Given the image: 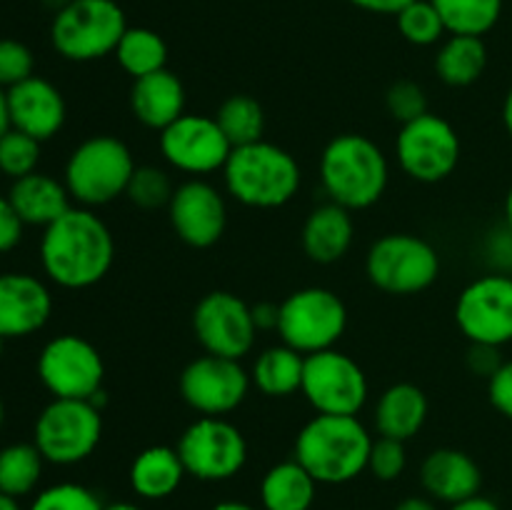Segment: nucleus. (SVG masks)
<instances>
[{
  "label": "nucleus",
  "instance_id": "nucleus-22",
  "mask_svg": "<svg viewBox=\"0 0 512 510\" xmlns=\"http://www.w3.org/2000/svg\"><path fill=\"white\" fill-rule=\"evenodd\" d=\"M355 240V220L353 210L343 208L338 203H323L303 223L300 243L305 255L318 265H333L348 255Z\"/></svg>",
  "mask_w": 512,
  "mask_h": 510
},
{
  "label": "nucleus",
  "instance_id": "nucleus-23",
  "mask_svg": "<svg viewBox=\"0 0 512 510\" xmlns=\"http://www.w3.org/2000/svg\"><path fill=\"white\" fill-rule=\"evenodd\" d=\"M185 103L188 98L183 80L168 68L133 80L130 88V110L135 120L158 133L185 113Z\"/></svg>",
  "mask_w": 512,
  "mask_h": 510
},
{
  "label": "nucleus",
  "instance_id": "nucleus-53",
  "mask_svg": "<svg viewBox=\"0 0 512 510\" xmlns=\"http://www.w3.org/2000/svg\"><path fill=\"white\" fill-rule=\"evenodd\" d=\"M505 228L512 233V185H510L508 195H505Z\"/></svg>",
  "mask_w": 512,
  "mask_h": 510
},
{
  "label": "nucleus",
  "instance_id": "nucleus-54",
  "mask_svg": "<svg viewBox=\"0 0 512 510\" xmlns=\"http://www.w3.org/2000/svg\"><path fill=\"white\" fill-rule=\"evenodd\" d=\"M3 420H5V405H3V398H0V428H3Z\"/></svg>",
  "mask_w": 512,
  "mask_h": 510
},
{
  "label": "nucleus",
  "instance_id": "nucleus-44",
  "mask_svg": "<svg viewBox=\"0 0 512 510\" xmlns=\"http://www.w3.org/2000/svg\"><path fill=\"white\" fill-rule=\"evenodd\" d=\"M253 320L258 330H278L280 320V305L263 300V303L253 305Z\"/></svg>",
  "mask_w": 512,
  "mask_h": 510
},
{
  "label": "nucleus",
  "instance_id": "nucleus-43",
  "mask_svg": "<svg viewBox=\"0 0 512 510\" xmlns=\"http://www.w3.org/2000/svg\"><path fill=\"white\" fill-rule=\"evenodd\" d=\"M505 360L500 358V348L495 345H480V343H470L468 350V368L473 375H480V378L488 380L495 370L503 365Z\"/></svg>",
  "mask_w": 512,
  "mask_h": 510
},
{
  "label": "nucleus",
  "instance_id": "nucleus-26",
  "mask_svg": "<svg viewBox=\"0 0 512 510\" xmlns=\"http://www.w3.org/2000/svg\"><path fill=\"white\" fill-rule=\"evenodd\" d=\"M185 465L178 448L170 445H150L140 450L128 470L130 488L143 500L170 498L185 480Z\"/></svg>",
  "mask_w": 512,
  "mask_h": 510
},
{
  "label": "nucleus",
  "instance_id": "nucleus-36",
  "mask_svg": "<svg viewBox=\"0 0 512 510\" xmlns=\"http://www.w3.org/2000/svg\"><path fill=\"white\" fill-rule=\"evenodd\" d=\"M40 163V140L10 128L0 138V173L18 180L35 173Z\"/></svg>",
  "mask_w": 512,
  "mask_h": 510
},
{
  "label": "nucleus",
  "instance_id": "nucleus-24",
  "mask_svg": "<svg viewBox=\"0 0 512 510\" xmlns=\"http://www.w3.org/2000/svg\"><path fill=\"white\" fill-rule=\"evenodd\" d=\"M430 403L423 388L413 383H395L383 390L373 410V425L378 435L408 443L428 423Z\"/></svg>",
  "mask_w": 512,
  "mask_h": 510
},
{
  "label": "nucleus",
  "instance_id": "nucleus-12",
  "mask_svg": "<svg viewBox=\"0 0 512 510\" xmlns=\"http://www.w3.org/2000/svg\"><path fill=\"white\" fill-rule=\"evenodd\" d=\"M458 130L443 115L425 113L410 123L400 125V133L395 138V155L398 165L408 178L418 183H440L450 178L460 163Z\"/></svg>",
  "mask_w": 512,
  "mask_h": 510
},
{
  "label": "nucleus",
  "instance_id": "nucleus-50",
  "mask_svg": "<svg viewBox=\"0 0 512 510\" xmlns=\"http://www.w3.org/2000/svg\"><path fill=\"white\" fill-rule=\"evenodd\" d=\"M210 510H260V508H255V505L250 503H243V500H223V503L213 505Z\"/></svg>",
  "mask_w": 512,
  "mask_h": 510
},
{
  "label": "nucleus",
  "instance_id": "nucleus-29",
  "mask_svg": "<svg viewBox=\"0 0 512 510\" xmlns=\"http://www.w3.org/2000/svg\"><path fill=\"white\" fill-rule=\"evenodd\" d=\"M488 68V48L475 35H450L435 55V73L450 88H468L478 83Z\"/></svg>",
  "mask_w": 512,
  "mask_h": 510
},
{
  "label": "nucleus",
  "instance_id": "nucleus-10",
  "mask_svg": "<svg viewBox=\"0 0 512 510\" xmlns=\"http://www.w3.org/2000/svg\"><path fill=\"white\" fill-rule=\"evenodd\" d=\"M178 455L185 473L205 483L230 480L248 463V440L243 430L225 418L203 415L183 430Z\"/></svg>",
  "mask_w": 512,
  "mask_h": 510
},
{
  "label": "nucleus",
  "instance_id": "nucleus-33",
  "mask_svg": "<svg viewBox=\"0 0 512 510\" xmlns=\"http://www.w3.org/2000/svg\"><path fill=\"white\" fill-rule=\"evenodd\" d=\"M43 463L35 443H13L0 450V493L13 498L33 493L43 475Z\"/></svg>",
  "mask_w": 512,
  "mask_h": 510
},
{
  "label": "nucleus",
  "instance_id": "nucleus-39",
  "mask_svg": "<svg viewBox=\"0 0 512 510\" xmlns=\"http://www.w3.org/2000/svg\"><path fill=\"white\" fill-rule=\"evenodd\" d=\"M385 108H388L390 118L405 125L428 113V95H425L423 85L413 83V80H398L385 93Z\"/></svg>",
  "mask_w": 512,
  "mask_h": 510
},
{
  "label": "nucleus",
  "instance_id": "nucleus-48",
  "mask_svg": "<svg viewBox=\"0 0 512 510\" xmlns=\"http://www.w3.org/2000/svg\"><path fill=\"white\" fill-rule=\"evenodd\" d=\"M13 128V123H10V108H8V90L0 88V138H3L8 130Z\"/></svg>",
  "mask_w": 512,
  "mask_h": 510
},
{
  "label": "nucleus",
  "instance_id": "nucleus-35",
  "mask_svg": "<svg viewBox=\"0 0 512 510\" xmlns=\"http://www.w3.org/2000/svg\"><path fill=\"white\" fill-rule=\"evenodd\" d=\"M173 193L175 185L163 168H158V165H138L133 178H130L128 190H125V198L135 208L158 210L168 208Z\"/></svg>",
  "mask_w": 512,
  "mask_h": 510
},
{
  "label": "nucleus",
  "instance_id": "nucleus-34",
  "mask_svg": "<svg viewBox=\"0 0 512 510\" xmlns=\"http://www.w3.org/2000/svg\"><path fill=\"white\" fill-rule=\"evenodd\" d=\"M398 30L408 43L420 45H435L443 40V35L448 33L443 25V18L438 15L435 5L430 0H413L410 5H405L398 15Z\"/></svg>",
  "mask_w": 512,
  "mask_h": 510
},
{
  "label": "nucleus",
  "instance_id": "nucleus-18",
  "mask_svg": "<svg viewBox=\"0 0 512 510\" xmlns=\"http://www.w3.org/2000/svg\"><path fill=\"white\" fill-rule=\"evenodd\" d=\"M168 218L175 235L190 248H210L228 228V203L213 183L190 178L175 188L168 203Z\"/></svg>",
  "mask_w": 512,
  "mask_h": 510
},
{
  "label": "nucleus",
  "instance_id": "nucleus-30",
  "mask_svg": "<svg viewBox=\"0 0 512 510\" xmlns=\"http://www.w3.org/2000/svg\"><path fill=\"white\" fill-rule=\"evenodd\" d=\"M115 60L133 80L168 68V45L163 35L150 28H130L115 48Z\"/></svg>",
  "mask_w": 512,
  "mask_h": 510
},
{
  "label": "nucleus",
  "instance_id": "nucleus-13",
  "mask_svg": "<svg viewBox=\"0 0 512 510\" xmlns=\"http://www.w3.org/2000/svg\"><path fill=\"white\" fill-rule=\"evenodd\" d=\"M38 378L53 398L90 400L103 390L105 363L100 350L80 335H55L38 355Z\"/></svg>",
  "mask_w": 512,
  "mask_h": 510
},
{
  "label": "nucleus",
  "instance_id": "nucleus-7",
  "mask_svg": "<svg viewBox=\"0 0 512 510\" xmlns=\"http://www.w3.org/2000/svg\"><path fill=\"white\" fill-rule=\"evenodd\" d=\"M103 438V410L93 400L53 398L33 428V443L53 465H75L88 460Z\"/></svg>",
  "mask_w": 512,
  "mask_h": 510
},
{
  "label": "nucleus",
  "instance_id": "nucleus-52",
  "mask_svg": "<svg viewBox=\"0 0 512 510\" xmlns=\"http://www.w3.org/2000/svg\"><path fill=\"white\" fill-rule=\"evenodd\" d=\"M103 510H143V508L135 503H128V500H118V503L103 505Z\"/></svg>",
  "mask_w": 512,
  "mask_h": 510
},
{
  "label": "nucleus",
  "instance_id": "nucleus-41",
  "mask_svg": "<svg viewBox=\"0 0 512 510\" xmlns=\"http://www.w3.org/2000/svg\"><path fill=\"white\" fill-rule=\"evenodd\" d=\"M488 398L503 418L512 420V360H505L488 378Z\"/></svg>",
  "mask_w": 512,
  "mask_h": 510
},
{
  "label": "nucleus",
  "instance_id": "nucleus-25",
  "mask_svg": "<svg viewBox=\"0 0 512 510\" xmlns=\"http://www.w3.org/2000/svg\"><path fill=\"white\" fill-rule=\"evenodd\" d=\"M8 200L25 225H40V228H48L75 205L63 180L38 170L13 180Z\"/></svg>",
  "mask_w": 512,
  "mask_h": 510
},
{
  "label": "nucleus",
  "instance_id": "nucleus-3",
  "mask_svg": "<svg viewBox=\"0 0 512 510\" xmlns=\"http://www.w3.org/2000/svg\"><path fill=\"white\" fill-rule=\"evenodd\" d=\"M318 170L330 203H338L348 210L370 208L388 190V155L368 135H335L323 148Z\"/></svg>",
  "mask_w": 512,
  "mask_h": 510
},
{
  "label": "nucleus",
  "instance_id": "nucleus-1",
  "mask_svg": "<svg viewBox=\"0 0 512 510\" xmlns=\"http://www.w3.org/2000/svg\"><path fill=\"white\" fill-rule=\"evenodd\" d=\"M113 260V233L93 208L73 205L55 223L43 228L40 265L48 280L60 288H93L108 275Z\"/></svg>",
  "mask_w": 512,
  "mask_h": 510
},
{
  "label": "nucleus",
  "instance_id": "nucleus-6",
  "mask_svg": "<svg viewBox=\"0 0 512 510\" xmlns=\"http://www.w3.org/2000/svg\"><path fill=\"white\" fill-rule=\"evenodd\" d=\"M125 30L128 20L115 0H70L55 13L50 43L65 60L93 63L115 53Z\"/></svg>",
  "mask_w": 512,
  "mask_h": 510
},
{
  "label": "nucleus",
  "instance_id": "nucleus-32",
  "mask_svg": "<svg viewBox=\"0 0 512 510\" xmlns=\"http://www.w3.org/2000/svg\"><path fill=\"white\" fill-rule=\"evenodd\" d=\"M213 118L218 120L220 130H223L225 138L230 140L233 148L263 140V133H265L263 105H260L255 98H250V95L238 93L225 98Z\"/></svg>",
  "mask_w": 512,
  "mask_h": 510
},
{
  "label": "nucleus",
  "instance_id": "nucleus-5",
  "mask_svg": "<svg viewBox=\"0 0 512 510\" xmlns=\"http://www.w3.org/2000/svg\"><path fill=\"white\" fill-rule=\"evenodd\" d=\"M135 158L115 135H93L70 153L63 183L75 205L100 208L123 198L135 173Z\"/></svg>",
  "mask_w": 512,
  "mask_h": 510
},
{
  "label": "nucleus",
  "instance_id": "nucleus-47",
  "mask_svg": "<svg viewBox=\"0 0 512 510\" xmlns=\"http://www.w3.org/2000/svg\"><path fill=\"white\" fill-rule=\"evenodd\" d=\"M393 510H438L433 498H420V495H410V498L400 500Z\"/></svg>",
  "mask_w": 512,
  "mask_h": 510
},
{
  "label": "nucleus",
  "instance_id": "nucleus-14",
  "mask_svg": "<svg viewBox=\"0 0 512 510\" xmlns=\"http://www.w3.org/2000/svg\"><path fill=\"white\" fill-rule=\"evenodd\" d=\"M455 323L470 343H512V275L493 270L465 285L455 303Z\"/></svg>",
  "mask_w": 512,
  "mask_h": 510
},
{
  "label": "nucleus",
  "instance_id": "nucleus-2",
  "mask_svg": "<svg viewBox=\"0 0 512 510\" xmlns=\"http://www.w3.org/2000/svg\"><path fill=\"white\" fill-rule=\"evenodd\" d=\"M373 435L358 415H315L300 428L293 458L320 485L350 483L368 470Z\"/></svg>",
  "mask_w": 512,
  "mask_h": 510
},
{
  "label": "nucleus",
  "instance_id": "nucleus-46",
  "mask_svg": "<svg viewBox=\"0 0 512 510\" xmlns=\"http://www.w3.org/2000/svg\"><path fill=\"white\" fill-rule=\"evenodd\" d=\"M448 510H500V505L495 500L485 498V495H473V498L463 500V503L450 505Z\"/></svg>",
  "mask_w": 512,
  "mask_h": 510
},
{
  "label": "nucleus",
  "instance_id": "nucleus-11",
  "mask_svg": "<svg viewBox=\"0 0 512 510\" xmlns=\"http://www.w3.org/2000/svg\"><path fill=\"white\" fill-rule=\"evenodd\" d=\"M300 393L318 415H358L368 403L370 385L358 360L330 348L305 355Z\"/></svg>",
  "mask_w": 512,
  "mask_h": 510
},
{
  "label": "nucleus",
  "instance_id": "nucleus-17",
  "mask_svg": "<svg viewBox=\"0 0 512 510\" xmlns=\"http://www.w3.org/2000/svg\"><path fill=\"white\" fill-rule=\"evenodd\" d=\"M250 385L253 380H250L248 370L240 365V360L208 353L190 360L178 380L185 403L195 413L213 415V418H223L240 408L248 398Z\"/></svg>",
  "mask_w": 512,
  "mask_h": 510
},
{
  "label": "nucleus",
  "instance_id": "nucleus-49",
  "mask_svg": "<svg viewBox=\"0 0 512 510\" xmlns=\"http://www.w3.org/2000/svg\"><path fill=\"white\" fill-rule=\"evenodd\" d=\"M503 125H505V133L512 140V88L505 95V103H503Z\"/></svg>",
  "mask_w": 512,
  "mask_h": 510
},
{
  "label": "nucleus",
  "instance_id": "nucleus-38",
  "mask_svg": "<svg viewBox=\"0 0 512 510\" xmlns=\"http://www.w3.org/2000/svg\"><path fill=\"white\" fill-rule=\"evenodd\" d=\"M408 468V450H405L403 440L393 438H373L368 455V470L373 473V478L390 483V480H398L400 475Z\"/></svg>",
  "mask_w": 512,
  "mask_h": 510
},
{
  "label": "nucleus",
  "instance_id": "nucleus-16",
  "mask_svg": "<svg viewBox=\"0 0 512 510\" xmlns=\"http://www.w3.org/2000/svg\"><path fill=\"white\" fill-rule=\"evenodd\" d=\"M158 143L165 163L193 178L223 170L233 153V145L213 115L183 113L175 123L160 130Z\"/></svg>",
  "mask_w": 512,
  "mask_h": 510
},
{
  "label": "nucleus",
  "instance_id": "nucleus-28",
  "mask_svg": "<svg viewBox=\"0 0 512 510\" xmlns=\"http://www.w3.org/2000/svg\"><path fill=\"white\" fill-rule=\"evenodd\" d=\"M305 355L290 345H270L255 358L250 380L268 398H288L303 385Z\"/></svg>",
  "mask_w": 512,
  "mask_h": 510
},
{
  "label": "nucleus",
  "instance_id": "nucleus-55",
  "mask_svg": "<svg viewBox=\"0 0 512 510\" xmlns=\"http://www.w3.org/2000/svg\"><path fill=\"white\" fill-rule=\"evenodd\" d=\"M3 343H5V338H3V335H0V355H3Z\"/></svg>",
  "mask_w": 512,
  "mask_h": 510
},
{
  "label": "nucleus",
  "instance_id": "nucleus-9",
  "mask_svg": "<svg viewBox=\"0 0 512 510\" xmlns=\"http://www.w3.org/2000/svg\"><path fill=\"white\" fill-rule=\"evenodd\" d=\"M348 330V308L338 293L320 285L293 290L280 303L278 335L285 345L303 355L338 345Z\"/></svg>",
  "mask_w": 512,
  "mask_h": 510
},
{
  "label": "nucleus",
  "instance_id": "nucleus-19",
  "mask_svg": "<svg viewBox=\"0 0 512 510\" xmlns=\"http://www.w3.org/2000/svg\"><path fill=\"white\" fill-rule=\"evenodd\" d=\"M53 313L48 285L28 273L0 275V335L5 340L28 338L45 328Z\"/></svg>",
  "mask_w": 512,
  "mask_h": 510
},
{
  "label": "nucleus",
  "instance_id": "nucleus-4",
  "mask_svg": "<svg viewBox=\"0 0 512 510\" xmlns=\"http://www.w3.org/2000/svg\"><path fill=\"white\" fill-rule=\"evenodd\" d=\"M223 180L230 198L240 205L273 210L283 208L298 195L303 170L293 153L263 138L233 148L223 168Z\"/></svg>",
  "mask_w": 512,
  "mask_h": 510
},
{
  "label": "nucleus",
  "instance_id": "nucleus-27",
  "mask_svg": "<svg viewBox=\"0 0 512 510\" xmlns=\"http://www.w3.org/2000/svg\"><path fill=\"white\" fill-rule=\"evenodd\" d=\"M318 485L298 460H283L260 480V505L263 510H310Z\"/></svg>",
  "mask_w": 512,
  "mask_h": 510
},
{
  "label": "nucleus",
  "instance_id": "nucleus-45",
  "mask_svg": "<svg viewBox=\"0 0 512 510\" xmlns=\"http://www.w3.org/2000/svg\"><path fill=\"white\" fill-rule=\"evenodd\" d=\"M355 8L368 10V13H378V15H398L405 5H410L413 0H350Z\"/></svg>",
  "mask_w": 512,
  "mask_h": 510
},
{
  "label": "nucleus",
  "instance_id": "nucleus-31",
  "mask_svg": "<svg viewBox=\"0 0 512 510\" xmlns=\"http://www.w3.org/2000/svg\"><path fill=\"white\" fill-rule=\"evenodd\" d=\"M430 3L435 5L450 35L483 38L503 15V0H430Z\"/></svg>",
  "mask_w": 512,
  "mask_h": 510
},
{
  "label": "nucleus",
  "instance_id": "nucleus-20",
  "mask_svg": "<svg viewBox=\"0 0 512 510\" xmlns=\"http://www.w3.org/2000/svg\"><path fill=\"white\" fill-rule=\"evenodd\" d=\"M8 108L13 128L40 143L55 138L68 118L63 93L50 80L38 78V75L8 90Z\"/></svg>",
  "mask_w": 512,
  "mask_h": 510
},
{
  "label": "nucleus",
  "instance_id": "nucleus-8",
  "mask_svg": "<svg viewBox=\"0 0 512 510\" xmlns=\"http://www.w3.org/2000/svg\"><path fill=\"white\" fill-rule=\"evenodd\" d=\"M365 275L388 295H418L440 275V255L430 240L415 233H388L370 245Z\"/></svg>",
  "mask_w": 512,
  "mask_h": 510
},
{
  "label": "nucleus",
  "instance_id": "nucleus-40",
  "mask_svg": "<svg viewBox=\"0 0 512 510\" xmlns=\"http://www.w3.org/2000/svg\"><path fill=\"white\" fill-rule=\"evenodd\" d=\"M35 58L30 48L20 40L0 38V88L10 90L13 85L33 78Z\"/></svg>",
  "mask_w": 512,
  "mask_h": 510
},
{
  "label": "nucleus",
  "instance_id": "nucleus-51",
  "mask_svg": "<svg viewBox=\"0 0 512 510\" xmlns=\"http://www.w3.org/2000/svg\"><path fill=\"white\" fill-rule=\"evenodd\" d=\"M0 510H23V508H20L18 498H13V495L0 493Z\"/></svg>",
  "mask_w": 512,
  "mask_h": 510
},
{
  "label": "nucleus",
  "instance_id": "nucleus-37",
  "mask_svg": "<svg viewBox=\"0 0 512 510\" xmlns=\"http://www.w3.org/2000/svg\"><path fill=\"white\" fill-rule=\"evenodd\" d=\"M28 510H103V503L85 485L58 483L40 490Z\"/></svg>",
  "mask_w": 512,
  "mask_h": 510
},
{
  "label": "nucleus",
  "instance_id": "nucleus-15",
  "mask_svg": "<svg viewBox=\"0 0 512 510\" xmlns=\"http://www.w3.org/2000/svg\"><path fill=\"white\" fill-rule=\"evenodd\" d=\"M193 333L208 355L243 360L260 330L253 320V305L230 290H213L195 305Z\"/></svg>",
  "mask_w": 512,
  "mask_h": 510
},
{
  "label": "nucleus",
  "instance_id": "nucleus-42",
  "mask_svg": "<svg viewBox=\"0 0 512 510\" xmlns=\"http://www.w3.org/2000/svg\"><path fill=\"white\" fill-rule=\"evenodd\" d=\"M25 223L20 220V215L15 213L13 203L8 200V195H0V253H8L23 238Z\"/></svg>",
  "mask_w": 512,
  "mask_h": 510
},
{
  "label": "nucleus",
  "instance_id": "nucleus-21",
  "mask_svg": "<svg viewBox=\"0 0 512 510\" xmlns=\"http://www.w3.org/2000/svg\"><path fill=\"white\" fill-rule=\"evenodd\" d=\"M420 483L435 503L455 505L480 495L483 473L465 450L438 448L420 465Z\"/></svg>",
  "mask_w": 512,
  "mask_h": 510
}]
</instances>
